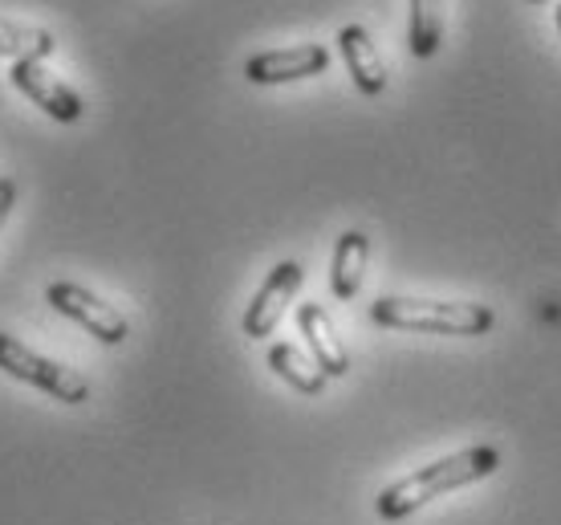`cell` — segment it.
Listing matches in <instances>:
<instances>
[{"label": "cell", "mask_w": 561, "mask_h": 525, "mask_svg": "<svg viewBox=\"0 0 561 525\" xmlns=\"http://www.w3.org/2000/svg\"><path fill=\"white\" fill-rule=\"evenodd\" d=\"M501 460H505V456H501L496 444H472V448H463V453L432 460V465H423V469L387 484L379 498H375V513H379L382 522H408L411 513H420L427 501L492 477V472L501 469Z\"/></svg>", "instance_id": "6da1fadb"}, {"label": "cell", "mask_w": 561, "mask_h": 525, "mask_svg": "<svg viewBox=\"0 0 561 525\" xmlns=\"http://www.w3.org/2000/svg\"><path fill=\"white\" fill-rule=\"evenodd\" d=\"M370 322L411 334H451L480 339L496 327V310L484 301H432V298H379L370 306Z\"/></svg>", "instance_id": "7a4b0ae2"}, {"label": "cell", "mask_w": 561, "mask_h": 525, "mask_svg": "<svg viewBox=\"0 0 561 525\" xmlns=\"http://www.w3.org/2000/svg\"><path fill=\"white\" fill-rule=\"evenodd\" d=\"M0 370L4 375H13L21 384L37 387L45 396L61 399V403H85L90 399V379H85L82 370L66 367V363H57V358H45L37 351H28L25 342L13 339V334H0Z\"/></svg>", "instance_id": "3957f363"}, {"label": "cell", "mask_w": 561, "mask_h": 525, "mask_svg": "<svg viewBox=\"0 0 561 525\" xmlns=\"http://www.w3.org/2000/svg\"><path fill=\"white\" fill-rule=\"evenodd\" d=\"M45 298H49V306H54L57 313H66V318H73L85 334H94L102 346H123V342H127V334H130L127 313L114 310L111 301H102L99 294H90L85 285L54 282L45 289Z\"/></svg>", "instance_id": "277c9868"}, {"label": "cell", "mask_w": 561, "mask_h": 525, "mask_svg": "<svg viewBox=\"0 0 561 525\" xmlns=\"http://www.w3.org/2000/svg\"><path fill=\"white\" fill-rule=\"evenodd\" d=\"M301 282H306L301 261H280V265H273L268 277L261 282V289L253 294V301H249L244 318H240V330L256 342L268 339V334L280 327V318H285V310H289V301L297 298Z\"/></svg>", "instance_id": "5b68a950"}, {"label": "cell", "mask_w": 561, "mask_h": 525, "mask_svg": "<svg viewBox=\"0 0 561 525\" xmlns=\"http://www.w3.org/2000/svg\"><path fill=\"white\" fill-rule=\"evenodd\" d=\"M330 70V49L318 42L289 45V49H265L244 61V78L253 85H285L301 78H318Z\"/></svg>", "instance_id": "8992f818"}, {"label": "cell", "mask_w": 561, "mask_h": 525, "mask_svg": "<svg viewBox=\"0 0 561 525\" xmlns=\"http://www.w3.org/2000/svg\"><path fill=\"white\" fill-rule=\"evenodd\" d=\"M13 85L25 94L33 106H42L54 123H78L82 118V99L57 73H49L42 61H16L13 66Z\"/></svg>", "instance_id": "52a82bcc"}, {"label": "cell", "mask_w": 561, "mask_h": 525, "mask_svg": "<svg viewBox=\"0 0 561 525\" xmlns=\"http://www.w3.org/2000/svg\"><path fill=\"white\" fill-rule=\"evenodd\" d=\"M297 330H301L309 355L322 367L325 379H342V375L351 370V355H346V346L337 339L330 313H325L318 301H301V306H297Z\"/></svg>", "instance_id": "ba28073f"}, {"label": "cell", "mask_w": 561, "mask_h": 525, "mask_svg": "<svg viewBox=\"0 0 561 525\" xmlns=\"http://www.w3.org/2000/svg\"><path fill=\"white\" fill-rule=\"evenodd\" d=\"M337 49H342V61H346V70H351L358 94L379 99L382 90H387V66H382V57H379V49H375V42H370V33H366L363 25H346L337 33Z\"/></svg>", "instance_id": "9c48e42d"}, {"label": "cell", "mask_w": 561, "mask_h": 525, "mask_svg": "<svg viewBox=\"0 0 561 525\" xmlns=\"http://www.w3.org/2000/svg\"><path fill=\"white\" fill-rule=\"evenodd\" d=\"M366 261H370V237L351 228L342 232L334 244V256H330V294L337 301H354L358 289H363L366 277Z\"/></svg>", "instance_id": "30bf717a"}, {"label": "cell", "mask_w": 561, "mask_h": 525, "mask_svg": "<svg viewBox=\"0 0 561 525\" xmlns=\"http://www.w3.org/2000/svg\"><path fill=\"white\" fill-rule=\"evenodd\" d=\"M268 367H273L277 379H285V384L294 387V391H301V396H322L325 391L322 367L313 363V355H306L301 346H294V342H273V346H268Z\"/></svg>", "instance_id": "8fae6325"}, {"label": "cell", "mask_w": 561, "mask_h": 525, "mask_svg": "<svg viewBox=\"0 0 561 525\" xmlns=\"http://www.w3.org/2000/svg\"><path fill=\"white\" fill-rule=\"evenodd\" d=\"M444 42V0H411L408 45L415 57H435Z\"/></svg>", "instance_id": "7c38bea8"}, {"label": "cell", "mask_w": 561, "mask_h": 525, "mask_svg": "<svg viewBox=\"0 0 561 525\" xmlns=\"http://www.w3.org/2000/svg\"><path fill=\"white\" fill-rule=\"evenodd\" d=\"M54 49H57L54 33L21 25V21H4V16H0V57H16V61H45Z\"/></svg>", "instance_id": "4fadbf2b"}, {"label": "cell", "mask_w": 561, "mask_h": 525, "mask_svg": "<svg viewBox=\"0 0 561 525\" xmlns=\"http://www.w3.org/2000/svg\"><path fill=\"white\" fill-rule=\"evenodd\" d=\"M13 204H16V180L13 175H0V228H4V220L13 213Z\"/></svg>", "instance_id": "5bb4252c"}, {"label": "cell", "mask_w": 561, "mask_h": 525, "mask_svg": "<svg viewBox=\"0 0 561 525\" xmlns=\"http://www.w3.org/2000/svg\"><path fill=\"white\" fill-rule=\"evenodd\" d=\"M553 21H558V33H561V0L553 4Z\"/></svg>", "instance_id": "9a60e30c"}, {"label": "cell", "mask_w": 561, "mask_h": 525, "mask_svg": "<svg viewBox=\"0 0 561 525\" xmlns=\"http://www.w3.org/2000/svg\"><path fill=\"white\" fill-rule=\"evenodd\" d=\"M529 4H546V0H529Z\"/></svg>", "instance_id": "2e32d148"}]
</instances>
